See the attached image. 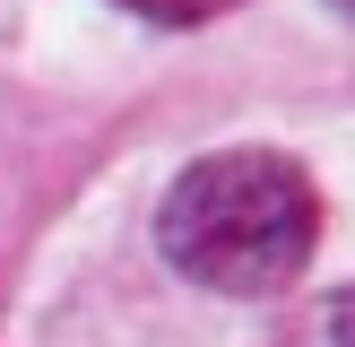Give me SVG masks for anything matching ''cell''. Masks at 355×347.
Instances as JSON below:
<instances>
[{"mask_svg": "<svg viewBox=\"0 0 355 347\" xmlns=\"http://www.w3.org/2000/svg\"><path fill=\"white\" fill-rule=\"evenodd\" d=\"M321 347H355V287L329 295V312H321Z\"/></svg>", "mask_w": 355, "mask_h": 347, "instance_id": "3957f363", "label": "cell"}, {"mask_svg": "<svg viewBox=\"0 0 355 347\" xmlns=\"http://www.w3.org/2000/svg\"><path fill=\"white\" fill-rule=\"evenodd\" d=\"M329 9H338V17H347V26H355V0H329Z\"/></svg>", "mask_w": 355, "mask_h": 347, "instance_id": "277c9868", "label": "cell"}, {"mask_svg": "<svg viewBox=\"0 0 355 347\" xmlns=\"http://www.w3.org/2000/svg\"><path fill=\"white\" fill-rule=\"evenodd\" d=\"M121 9H139L148 26H200V17H225V9H243V0H121Z\"/></svg>", "mask_w": 355, "mask_h": 347, "instance_id": "7a4b0ae2", "label": "cell"}, {"mask_svg": "<svg viewBox=\"0 0 355 347\" xmlns=\"http://www.w3.org/2000/svg\"><path fill=\"white\" fill-rule=\"evenodd\" d=\"M321 243V200L312 174L277 148H217L173 174L156 208V252L217 295H277L304 278Z\"/></svg>", "mask_w": 355, "mask_h": 347, "instance_id": "6da1fadb", "label": "cell"}]
</instances>
